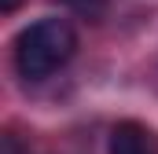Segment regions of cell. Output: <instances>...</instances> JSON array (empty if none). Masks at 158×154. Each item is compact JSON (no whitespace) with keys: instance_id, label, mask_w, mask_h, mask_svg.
<instances>
[{"instance_id":"cell-1","label":"cell","mask_w":158,"mask_h":154,"mask_svg":"<svg viewBox=\"0 0 158 154\" xmlns=\"http://www.w3.org/2000/svg\"><path fill=\"white\" fill-rule=\"evenodd\" d=\"M11 51H15V70L26 81H44L74 59L77 33L66 18H40V22H30L15 37Z\"/></svg>"},{"instance_id":"cell-2","label":"cell","mask_w":158,"mask_h":154,"mask_svg":"<svg viewBox=\"0 0 158 154\" xmlns=\"http://www.w3.org/2000/svg\"><path fill=\"white\" fill-rule=\"evenodd\" d=\"M110 154H158V136L140 121H118L110 128Z\"/></svg>"},{"instance_id":"cell-3","label":"cell","mask_w":158,"mask_h":154,"mask_svg":"<svg viewBox=\"0 0 158 154\" xmlns=\"http://www.w3.org/2000/svg\"><path fill=\"white\" fill-rule=\"evenodd\" d=\"M59 4H66V7H74V11H81V15H99L107 0H59Z\"/></svg>"},{"instance_id":"cell-4","label":"cell","mask_w":158,"mask_h":154,"mask_svg":"<svg viewBox=\"0 0 158 154\" xmlns=\"http://www.w3.org/2000/svg\"><path fill=\"white\" fill-rule=\"evenodd\" d=\"M19 4H22V0H0V11L11 15V11H19Z\"/></svg>"}]
</instances>
